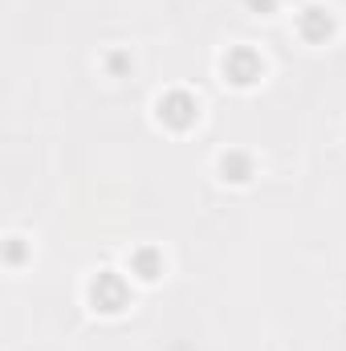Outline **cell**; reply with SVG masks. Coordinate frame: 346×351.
I'll list each match as a JSON object with an SVG mask.
<instances>
[{"instance_id":"obj_1","label":"cell","mask_w":346,"mask_h":351,"mask_svg":"<svg viewBox=\"0 0 346 351\" xmlns=\"http://www.w3.org/2000/svg\"><path fill=\"white\" fill-rule=\"evenodd\" d=\"M90 302H94V311H102V315H118V311L131 302V286L122 282V274L102 269V274L90 282Z\"/></svg>"},{"instance_id":"obj_2","label":"cell","mask_w":346,"mask_h":351,"mask_svg":"<svg viewBox=\"0 0 346 351\" xmlns=\"http://www.w3.org/2000/svg\"><path fill=\"white\" fill-rule=\"evenodd\" d=\"M155 114H159V123H163V127H172V131H187V127L200 119V102H196L187 90H172V94H163V98H159Z\"/></svg>"},{"instance_id":"obj_3","label":"cell","mask_w":346,"mask_h":351,"mask_svg":"<svg viewBox=\"0 0 346 351\" xmlns=\"http://www.w3.org/2000/svg\"><path fill=\"white\" fill-rule=\"evenodd\" d=\"M224 78L232 82V86H253L261 78V70H265V62H261L257 49H249V45H237V49H228L224 53Z\"/></svg>"},{"instance_id":"obj_4","label":"cell","mask_w":346,"mask_h":351,"mask_svg":"<svg viewBox=\"0 0 346 351\" xmlns=\"http://www.w3.org/2000/svg\"><path fill=\"white\" fill-rule=\"evenodd\" d=\"M297 33H302L306 41H326V37L334 33V16L314 4V8H306V12L297 16Z\"/></svg>"},{"instance_id":"obj_5","label":"cell","mask_w":346,"mask_h":351,"mask_svg":"<svg viewBox=\"0 0 346 351\" xmlns=\"http://www.w3.org/2000/svg\"><path fill=\"white\" fill-rule=\"evenodd\" d=\"M220 172H224V180L245 184V180L253 176V156H245V152H228V156H220Z\"/></svg>"},{"instance_id":"obj_6","label":"cell","mask_w":346,"mask_h":351,"mask_svg":"<svg viewBox=\"0 0 346 351\" xmlns=\"http://www.w3.org/2000/svg\"><path fill=\"white\" fill-rule=\"evenodd\" d=\"M131 269H135L143 282H155V278L163 274V258H159L155 250H135V254H131Z\"/></svg>"},{"instance_id":"obj_7","label":"cell","mask_w":346,"mask_h":351,"mask_svg":"<svg viewBox=\"0 0 346 351\" xmlns=\"http://www.w3.org/2000/svg\"><path fill=\"white\" fill-rule=\"evenodd\" d=\"M106 66H110L114 74H122V70L131 66V58H127V53H110V62H106Z\"/></svg>"},{"instance_id":"obj_8","label":"cell","mask_w":346,"mask_h":351,"mask_svg":"<svg viewBox=\"0 0 346 351\" xmlns=\"http://www.w3.org/2000/svg\"><path fill=\"white\" fill-rule=\"evenodd\" d=\"M245 4H249V8H253V12H261V16H265V12H273V8H277V0H245Z\"/></svg>"},{"instance_id":"obj_9","label":"cell","mask_w":346,"mask_h":351,"mask_svg":"<svg viewBox=\"0 0 346 351\" xmlns=\"http://www.w3.org/2000/svg\"><path fill=\"white\" fill-rule=\"evenodd\" d=\"M21 258H25V245H21V241L12 237V245H8V262L16 265V262H21Z\"/></svg>"}]
</instances>
